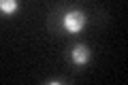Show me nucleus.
<instances>
[{
    "instance_id": "nucleus-1",
    "label": "nucleus",
    "mask_w": 128,
    "mask_h": 85,
    "mask_svg": "<svg viewBox=\"0 0 128 85\" xmlns=\"http://www.w3.org/2000/svg\"><path fill=\"white\" fill-rule=\"evenodd\" d=\"M83 26H86V17H83V13H79V11L68 13L66 17H64V28L70 30V32H79Z\"/></svg>"
},
{
    "instance_id": "nucleus-2",
    "label": "nucleus",
    "mask_w": 128,
    "mask_h": 85,
    "mask_svg": "<svg viewBox=\"0 0 128 85\" xmlns=\"http://www.w3.org/2000/svg\"><path fill=\"white\" fill-rule=\"evenodd\" d=\"M73 60L77 64H86L88 60H90V51H88V47H83V45L75 47V49H73Z\"/></svg>"
},
{
    "instance_id": "nucleus-3",
    "label": "nucleus",
    "mask_w": 128,
    "mask_h": 85,
    "mask_svg": "<svg viewBox=\"0 0 128 85\" xmlns=\"http://www.w3.org/2000/svg\"><path fill=\"white\" fill-rule=\"evenodd\" d=\"M0 11L15 13V11H17V0H0Z\"/></svg>"
}]
</instances>
